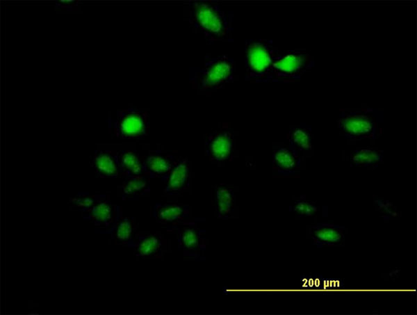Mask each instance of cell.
Listing matches in <instances>:
<instances>
[{
    "instance_id": "cell-1",
    "label": "cell",
    "mask_w": 417,
    "mask_h": 315,
    "mask_svg": "<svg viewBox=\"0 0 417 315\" xmlns=\"http://www.w3.org/2000/svg\"><path fill=\"white\" fill-rule=\"evenodd\" d=\"M190 26L208 42L232 40L234 15L215 2L193 1L186 3Z\"/></svg>"
},
{
    "instance_id": "cell-2",
    "label": "cell",
    "mask_w": 417,
    "mask_h": 315,
    "mask_svg": "<svg viewBox=\"0 0 417 315\" xmlns=\"http://www.w3.org/2000/svg\"><path fill=\"white\" fill-rule=\"evenodd\" d=\"M315 65L314 58L305 49L278 50L265 82L299 80Z\"/></svg>"
},
{
    "instance_id": "cell-3",
    "label": "cell",
    "mask_w": 417,
    "mask_h": 315,
    "mask_svg": "<svg viewBox=\"0 0 417 315\" xmlns=\"http://www.w3.org/2000/svg\"><path fill=\"white\" fill-rule=\"evenodd\" d=\"M234 62L227 55L206 56L202 67L190 70V80L201 90L220 88L234 80Z\"/></svg>"
},
{
    "instance_id": "cell-4",
    "label": "cell",
    "mask_w": 417,
    "mask_h": 315,
    "mask_svg": "<svg viewBox=\"0 0 417 315\" xmlns=\"http://www.w3.org/2000/svg\"><path fill=\"white\" fill-rule=\"evenodd\" d=\"M272 40L248 39L245 42V79L265 82L278 51Z\"/></svg>"
},
{
    "instance_id": "cell-5",
    "label": "cell",
    "mask_w": 417,
    "mask_h": 315,
    "mask_svg": "<svg viewBox=\"0 0 417 315\" xmlns=\"http://www.w3.org/2000/svg\"><path fill=\"white\" fill-rule=\"evenodd\" d=\"M108 127L117 138H141L148 133L149 115L147 111L136 107L119 110L115 119L108 120Z\"/></svg>"
},
{
    "instance_id": "cell-6",
    "label": "cell",
    "mask_w": 417,
    "mask_h": 315,
    "mask_svg": "<svg viewBox=\"0 0 417 315\" xmlns=\"http://www.w3.org/2000/svg\"><path fill=\"white\" fill-rule=\"evenodd\" d=\"M342 134L350 139L374 138L376 121L371 109L343 111L338 120Z\"/></svg>"
},
{
    "instance_id": "cell-7",
    "label": "cell",
    "mask_w": 417,
    "mask_h": 315,
    "mask_svg": "<svg viewBox=\"0 0 417 315\" xmlns=\"http://www.w3.org/2000/svg\"><path fill=\"white\" fill-rule=\"evenodd\" d=\"M167 229L176 234L179 248L183 250L184 257L196 260L204 257L206 250L204 230L195 227L192 223L182 227L168 225Z\"/></svg>"
},
{
    "instance_id": "cell-8",
    "label": "cell",
    "mask_w": 417,
    "mask_h": 315,
    "mask_svg": "<svg viewBox=\"0 0 417 315\" xmlns=\"http://www.w3.org/2000/svg\"><path fill=\"white\" fill-rule=\"evenodd\" d=\"M204 149L206 154L215 162L229 160L234 150V136L231 129L217 130L208 134Z\"/></svg>"
},
{
    "instance_id": "cell-9",
    "label": "cell",
    "mask_w": 417,
    "mask_h": 315,
    "mask_svg": "<svg viewBox=\"0 0 417 315\" xmlns=\"http://www.w3.org/2000/svg\"><path fill=\"white\" fill-rule=\"evenodd\" d=\"M81 212L85 219L100 228H109L115 222V206L105 195H102L92 207Z\"/></svg>"
},
{
    "instance_id": "cell-10",
    "label": "cell",
    "mask_w": 417,
    "mask_h": 315,
    "mask_svg": "<svg viewBox=\"0 0 417 315\" xmlns=\"http://www.w3.org/2000/svg\"><path fill=\"white\" fill-rule=\"evenodd\" d=\"M131 245L134 248L135 255L142 258L159 257L166 248L161 236L144 232L136 234Z\"/></svg>"
},
{
    "instance_id": "cell-11",
    "label": "cell",
    "mask_w": 417,
    "mask_h": 315,
    "mask_svg": "<svg viewBox=\"0 0 417 315\" xmlns=\"http://www.w3.org/2000/svg\"><path fill=\"white\" fill-rule=\"evenodd\" d=\"M189 214L188 206L177 203H158L153 210V216L158 223L171 225L191 223L186 222Z\"/></svg>"
},
{
    "instance_id": "cell-12",
    "label": "cell",
    "mask_w": 417,
    "mask_h": 315,
    "mask_svg": "<svg viewBox=\"0 0 417 315\" xmlns=\"http://www.w3.org/2000/svg\"><path fill=\"white\" fill-rule=\"evenodd\" d=\"M344 227L329 224L318 223L310 227V234L318 248L339 244L344 237Z\"/></svg>"
},
{
    "instance_id": "cell-13",
    "label": "cell",
    "mask_w": 417,
    "mask_h": 315,
    "mask_svg": "<svg viewBox=\"0 0 417 315\" xmlns=\"http://www.w3.org/2000/svg\"><path fill=\"white\" fill-rule=\"evenodd\" d=\"M190 165L186 159L175 161L167 180L165 193L177 195L184 191L189 186Z\"/></svg>"
},
{
    "instance_id": "cell-14",
    "label": "cell",
    "mask_w": 417,
    "mask_h": 315,
    "mask_svg": "<svg viewBox=\"0 0 417 315\" xmlns=\"http://www.w3.org/2000/svg\"><path fill=\"white\" fill-rule=\"evenodd\" d=\"M174 163L172 156L156 152L151 154L144 161V174L149 177H159L167 181Z\"/></svg>"
},
{
    "instance_id": "cell-15",
    "label": "cell",
    "mask_w": 417,
    "mask_h": 315,
    "mask_svg": "<svg viewBox=\"0 0 417 315\" xmlns=\"http://www.w3.org/2000/svg\"><path fill=\"white\" fill-rule=\"evenodd\" d=\"M92 165L100 177H116L120 172L116 151H95Z\"/></svg>"
},
{
    "instance_id": "cell-16",
    "label": "cell",
    "mask_w": 417,
    "mask_h": 315,
    "mask_svg": "<svg viewBox=\"0 0 417 315\" xmlns=\"http://www.w3.org/2000/svg\"><path fill=\"white\" fill-rule=\"evenodd\" d=\"M273 165L279 173L289 175L299 166L300 159L298 152L285 147H275L273 149Z\"/></svg>"
},
{
    "instance_id": "cell-17",
    "label": "cell",
    "mask_w": 417,
    "mask_h": 315,
    "mask_svg": "<svg viewBox=\"0 0 417 315\" xmlns=\"http://www.w3.org/2000/svg\"><path fill=\"white\" fill-rule=\"evenodd\" d=\"M120 172L125 177L144 174V161L131 150L116 152Z\"/></svg>"
},
{
    "instance_id": "cell-18",
    "label": "cell",
    "mask_w": 417,
    "mask_h": 315,
    "mask_svg": "<svg viewBox=\"0 0 417 315\" xmlns=\"http://www.w3.org/2000/svg\"><path fill=\"white\" fill-rule=\"evenodd\" d=\"M215 202L217 216L222 219H228L234 211V193L233 189L226 184L217 185Z\"/></svg>"
},
{
    "instance_id": "cell-19",
    "label": "cell",
    "mask_w": 417,
    "mask_h": 315,
    "mask_svg": "<svg viewBox=\"0 0 417 315\" xmlns=\"http://www.w3.org/2000/svg\"><path fill=\"white\" fill-rule=\"evenodd\" d=\"M122 188V198H133L149 193V177L145 174L125 177Z\"/></svg>"
},
{
    "instance_id": "cell-20",
    "label": "cell",
    "mask_w": 417,
    "mask_h": 315,
    "mask_svg": "<svg viewBox=\"0 0 417 315\" xmlns=\"http://www.w3.org/2000/svg\"><path fill=\"white\" fill-rule=\"evenodd\" d=\"M136 226L133 218L122 217L116 222L113 232L114 243L117 245H129L134 237Z\"/></svg>"
},
{
    "instance_id": "cell-21",
    "label": "cell",
    "mask_w": 417,
    "mask_h": 315,
    "mask_svg": "<svg viewBox=\"0 0 417 315\" xmlns=\"http://www.w3.org/2000/svg\"><path fill=\"white\" fill-rule=\"evenodd\" d=\"M382 154V151L378 149L360 148L351 152L350 160L356 165L374 168L381 163Z\"/></svg>"
},
{
    "instance_id": "cell-22",
    "label": "cell",
    "mask_w": 417,
    "mask_h": 315,
    "mask_svg": "<svg viewBox=\"0 0 417 315\" xmlns=\"http://www.w3.org/2000/svg\"><path fill=\"white\" fill-rule=\"evenodd\" d=\"M290 148L297 152L311 149L310 129L304 127H295L288 134Z\"/></svg>"
},
{
    "instance_id": "cell-23",
    "label": "cell",
    "mask_w": 417,
    "mask_h": 315,
    "mask_svg": "<svg viewBox=\"0 0 417 315\" xmlns=\"http://www.w3.org/2000/svg\"><path fill=\"white\" fill-rule=\"evenodd\" d=\"M102 195H90L88 193H79L70 199L69 202L78 211H83L92 207Z\"/></svg>"
},
{
    "instance_id": "cell-24",
    "label": "cell",
    "mask_w": 417,
    "mask_h": 315,
    "mask_svg": "<svg viewBox=\"0 0 417 315\" xmlns=\"http://www.w3.org/2000/svg\"><path fill=\"white\" fill-rule=\"evenodd\" d=\"M317 210L313 202L301 199L295 202L293 211L297 216H311Z\"/></svg>"
}]
</instances>
